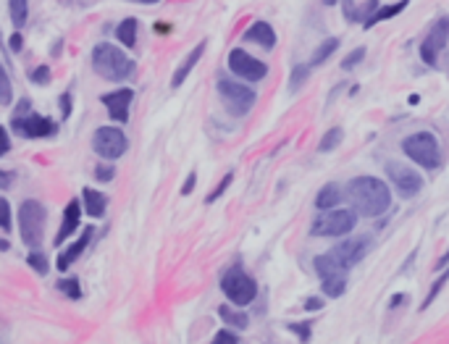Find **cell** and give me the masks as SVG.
<instances>
[{"label": "cell", "instance_id": "cell-26", "mask_svg": "<svg viewBox=\"0 0 449 344\" xmlns=\"http://www.w3.org/2000/svg\"><path fill=\"white\" fill-rule=\"evenodd\" d=\"M342 140H344V131L339 129V126L328 129L326 134H323V140L318 142V153H331V150H336L342 145Z\"/></svg>", "mask_w": 449, "mask_h": 344}, {"label": "cell", "instance_id": "cell-6", "mask_svg": "<svg viewBox=\"0 0 449 344\" xmlns=\"http://www.w3.org/2000/svg\"><path fill=\"white\" fill-rule=\"evenodd\" d=\"M218 98L223 103V108L229 111L231 116H247V111H253L255 95L253 87H247L242 82H234V79H226V76H221L218 79Z\"/></svg>", "mask_w": 449, "mask_h": 344}, {"label": "cell", "instance_id": "cell-9", "mask_svg": "<svg viewBox=\"0 0 449 344\" xmlns=\"http://www.w3.org/2000/svg\"><path fill=\"white\" fill-rule=\"evenodd\" d=\"M316 273L321 276V284H323V292L328 297H342L344 289H347V268H342L339 263H334L331 255H318L316 258Z\"/></svg>", "mask_w": 449, "mask_h": 344}, {"label": "cell", "instance_id": "cell-40", "mask_svg": "<svg viewBox=\"0 0 449 344\" xmlns=\"http://www.w3.org/2000/svg\"><path fill=\"white\" fill-rule=\"evenodd\" d=\"M3 231H6V234L11 231V203H9V197H3Z\"/></svg>", "mask_w": 449, "mask_h": 344}, {"label": "cell", "instance_id": "cell-18", "mask_svg": "<svg viewBox=\"0 0 449 344\" xmlns=\"http://www.w3.org/2000/svg\"><path fill=\"white\" fill-rule=\"evenodd\" d=\"M92 234H95V229H92V226H87L82 237L76 239L74 245L66 247L64 253L58 255V268H61V270H69V268H71V263L76 260V258H79V255H82L84 250H87V245L92 242Z\"/></svg>", "mask_w": 449, "mask_h": 344}, {"label": "cell", "instance_id": "cell-13", "mask_svg": "<svg viewBox=\"0 0 449 344\" xmlns=\"http://www.w3.org/2000/svg\"><path fill=\"white\" fill-rule=\"evenodd\" d=\"M11 126L26 137V140H42V137H53L58 131V123L48 116H40V113H29V116H21V118H14Z\"/></svg>", "mask_w": 449, "mask_h": 344}, {"label": "cell", "instance_id": "cell-33", "mask_svg": "<svg viewBox=\"0 0 449 344\" xmlns=\"http://www.w3.org/2000/svg\"><path fill=\"white\" fill-rule=\"evenodd\" d=\"M231 181H234V171H229V173H226V176H223V179L218 181V187H216V189H213V192H211V195L205 197V203H208V205L216 203V200H218V197L223 195V192H226V187H229Z\"/></svg>", "mask_w": 449, "mask_h": 344}, {"label": "cell", "instance_id": "cell-46", "mask_svg": "<svg viewBox=\"0 0 449 344\" xmlns=\"http://www.w3.org/2000/svg\"><path fill=\"white\" fill-rule=\"evenodd\" d=\"M156 32L158 34H171V24H166V21H158V24H156Z\"/></svg>", "mask_w": 449, "mask_h": 344}, {"label": "cell", "instance_id": "cell-48", "mask_svg": "<svg viewBox=\"0 0 449 344\" xmlns=\"http://www.w3.org/2000/svg\"><path fill=\"white\" fill-rule=\"evenodd\" d=\"M11 184V171H3V189H9Z\"/></svg>", "mask_w": 449, "mask_h": 344}, {"label": "cell", "instance_id": "cell-39", "mask_svg": "<svg viewBox=\"0 0 449 344\" xmlns=\"http://www.w3.org/2000/svg\"><path fill=\"white\" fill-rule=\"evenodd\" d=\"M21 48H24V37H21V32H14L9 37V50H14V53H21Z\"/></svg>", "mask_w": 449, "mask_h": 344}, {"label": "cell", "instance_id": "cell-11", "mask_svg": "<svg viewBox=\"0 0 449 344\" xmlns=\"http://www.w3.org/2000/svg\"><path fill=\"white\" fill-rule=\"evenodd\" d=\"M368 250H370V239L368 237H350V239H344V242L331 247L328 255L334 258V263H339L342 268L350 270L352 265H358V263L365 258Z\"/></svg>", "mask_w": 449, "mask_h": 344}, {"label": "cell", "instance_id": "cell-10", "mask_svg": "<svg viewBox=\"0 0 449 344\" xmlns=\"http://www.w3.org/2000/svg\"><path fill=\"white\" fill-rule=\"evenodd\" d=\"M229 69H231V74H237L239 79H245V82H261V79L268 76V66L263 64V61H258V58H253L242 48L229 53Z\"/></svg>", "mask_w": 449, "mask_h": 344}, {"label": "cell", "instance_id": "cell-37", "mask_svg": "<svg viewBox=\"0 0 449 344\" xmlns=\"http://www.w3.org/2000/svg\"><path fill=\"white\" fill-rule=\"evenodd\" d=\"M113 176H116L113 166H98V168H95V179L98 181H111Z\"/></svg>", "mask_w": 449, "mask_h": 344}, {"label": "cell", "instance_id": "cell-21", "mask_svg": "<svg viewBox=\"0 0 449 344\" xmlns=\"http://www.w3.org/2000/svg\"><path fill=\"white\" fill-rule=\"evenodd\" d=\"M82 200H84V211H87V216H92V218H100V216L106 213V195H100L98 189H90L84 187L82 189Z\"/></svg>", "mask_w": 449, "mask_h": 344}, {"label": "cell", "instance_id": "cell-29", "mask_svg": "<svg viewBox=\"0 0 449 344\" xmlns=\"http://www.w3.org/2000/svg\"><path fill=\"white\" fill-rule=\"evenodd\" d=\"M311 64H300V66H294V71H292V79H289V87H292L294 92L300 90L305 84V79H308V74H311Z\"/></svg>", "mask_w": 449, "mask_h": 344}, {"label": "cell", "instance_id": "cell-12", "mask_svg": "<svg viewBox=\"0 0 449 344\" xmlns=\"http://www.w3.org/2000/svg\"><path fill=\"white\" fill-rule=\"evenodd\" d=\"M447 40H449V19H436L433 26L428 29V34L423 37V42H420V48H418L423 64L436 66V56L441 53V48H447Z\"/></svg>", "mask_w": 449, "mask_h": 344}, {"label": "cell", "instance_id": "cell-19", "mask_svg": "<svg viewBox=\"0 0 449 344\" xmlns=\"http://www.w3.org/2000/svg\"><path fill=\"white\" fill-rule=\"evenodd\" d=\"M245 40H253L255 45H261L263 50H273L276 48V32L268 21H253L250 29L245 32Z\"/></svg>", "mask_w": 449, "mask_h": 344}, {"label": "cell", "instance_id": "cell-30", "mask_svg": "<svg viewBox=\"0 0 449 344\" xmlns=\"http://www.w3.org/2000/svg\"><path fill=\"white\" fill-rule=\"evenodd\" d=\"M26 263H29V265H32V268L37 270L40 276H45V273L50 270L48 258H45V253H40V250H32V253L26 255Z\"/></svg>", "mask_w": 449, "mask_h": 344}, {"label": "cell", "instance_id": "cell-28", "mask_svg": "<svg viewBox=\"0 0 449 344\" xmlns=\"http://www.w3.org/2000/svg\"><path fill=\"white\" fill-rule=\"evenodd\" d=\"M447 281H449V268L444 270V273H441V279H436L433 281V287L428 289V297H425L423 300V305H420V310H425V308H428V305H433V300H436V297H439V292L444 287H447Z\"/></svg>", "mask_w": 449, "mask_h": 344}, {"label": "cell", "instance_id": "cell-25", "mask_svg": "<svg viewBox=\"0 0 449 344\" xmlns=\"http://www.w3.org/2000/svg\"><path fill=\"white\" fill-rule=\"evenodd\" d=\"M9 14H11L14 26L21 32V26H24L26 19H29V0H9Z\"/></svg>", "mask_w": 449, "mask_h": 344}, {"label": "cell", "instance_id": "cell-36", "mask_svg": "<svg viewBox=\"0 0 449 344\" xmlns=\"http://www.w3.org/2000/svg\"><path fill=\"white\" fill-rule=\"evenodd\" d=\"M211 344H239V339H237V334H231L229 328H223V331H218V334L213 336Z\"/></svg>", "mask_w": 449, "mask_h": 344}, {"label": "cell", "instance_id": "cell-22", "mask_svg": "<svg viewBox=\"0 0 449 344\" xmlns=\"http://www.w3.org/2000/svg\"><path fill=\"white\" fill-rule=\"evenodd\" d=\"M137 29H139V21L134 16L123 19L121 24L116 26V37L121 42L123 48H134L137 45Z\"/></svg>", "mask_w": 449, "mask_h": 344}, {"label": "cell", "instance_id": "cell-16", "mask_svg": "<svg viewBox=\"0 0 449 344\" xmlns=\"http://www.w3.org/2000/svg\"><path fill=\"white\" fill-rule=\"evenodd\" d=\"M205 48H208V42L203 40V42H197L195 48L189 50V56L184 58V61H181V66H179V69H176V71H173V79H171V87H173V90H179L181 84L187 82V76L192 74V71H195L197 61H200V58H203Z\"/></svg>", "mask_w": 449, "mask_h": 344}, {"label": "cell", "instance_id": "cell-47", "mask_svg": "<svg viewBox=\"0 0 449 344\" xmlns=\"http://www.w3.org/2000/svg\"><path fill=\"white\" fill-rule=\"evenodd\" d=\"M444 265H449V250H447V253H444V255H441V258H439V263H436V270H441V268H444Z\"/></svg>", "mask_w": 449, "mask_h": 344}, {"label": "cell", "instance_id": "cell-8", "mask_svg": "<svg viewBox=\"0 0 449 344\" xmlns=\"http://www.w3.org/2000/svg\"><path fill=\"white\" fill-rule=\"evenodd\" d=\"M126 148H129V140L118 126H100L92 134V150L106 161H118L126 153Z\"/></svg>", "mask_w": 449, "mask_h": 344}, {"label": "cell", "instance_id": "cell-27", "mask_svg": "<svg viewBox=\"0 0 449 344\" xmlns=\"http://www.w3.org/2000/svg\"><path fill=\"white\" fill-rule=\"evenodd\" d=\"M218 315L223 320H226V323H229V326H234V328H247V315L245 313H239V310H231L229 305H221L218 308Z\"/></svg>", "mask_w": 449, "mask_h": 344}, {"label": "cell", "instance_id": "cell-5", "mask_svg": "<svg viewBox=\"0 0 449 344\" xmlns=\"http://www.w3.org/2000/svg\"><path fill=\"white\" fill-rule=\"evenodd\" d=\"M358 223V216L350 208H334V211H321L313 221V237H344L350 234Z\"/></svg>", "mask_w": 449, "mask_h": 344}, {"label": "cell", "instance_id": "cell-49", "mask_svg": "<svg viewBox=\"0 0 449 344\" xmlns=\"http://www.w3.org/2000/svg\"><path fill=\"white\" fill-rule=\"evenodd\" d=\"M126 3H139V6H153L158 0H126Z\"/></svg>", "mask_w": 449, "mask_h": 344}, {"label": "cell", "instance_id": "cell-34", "mask_svg": "<svg viewBox=\"0 0 449 344\" xmlns=\"http://www.w3.org/2000/svg\"><path fill=\"white\" fill-rule=\"evenodd\" d=\"M365 58V48H358V50H352L350 56H344V61H342V69L344 71H350V69H355V66L360 64Z\"/></svg>", "mask_w": 449, "mask_h": 344}, {"label": "cell", "instance_id": "cell-1", "mask_svg": "<svg viewBox=\"0 0 449 344\" xmlns=\"http://www.w3.org/2000/svg\"><path fill=\"white\" fill-rule=\"evenodd\" d=\"M347 200H350L352 211H358L360 216L376 218L384 216L392 205V189L389 184L376 176H358V179L347 181Z\"/></svg>", "mask_w": 449, "mask_h": 344}, {"label": "cell", "instance_id": "cell-2", "mask_svg": "<svg viewBox=\"0 0 449 344\" xmlns=\"http://www.w3.org/2000/svg\"><path fill=\"white\" fill-rule=\"evenodd\" d=\"M92 69H95V74L108 79V82H123L134 74L137 64L121 48H116L111 42H100L92 50Z\"/></svg>", "mask_w": 449, "mask_h": 344}, {"label": "cell", "instance_id": "cell-15", "mask_svg": "<svg viewBox=\"0 0 449 344\" xmlns=\"http://www.w3.org/2000/svg\"><path fill=\"white\" fill-rule=\"evenodd\" d=\"M131 100H134V90L123 87V90H113V92H108V95H103V98H100V103L108 108V116H111L113 121L126 123V121H129Z\"/></svg>", "mask_w": 449, "mask_h": 344}, {"label": "cell", "instance_id": "cell-41", "mask_svg": "<svg viewBox=\"0 0 449 344\" xmlns=\"http://www.w3.org/2000/svg\"><path fill=\"white\" fill-rule=\"evenodd\" d=\"M344 6H342V11H344V19L347 21H358V11H355V3L352 0H342Z\"/></svg>", "mask_w": 449, "mask_h": 344}, {"label": "cell", "instance_id": "cell-38", "mask_svg": "<svg viewBox=\"0 0 449 344\" xmlns=\"http://www.w3.org/2000/svg\"><path fill=\"white\" fill-rule=\"evenodd\" d=\"M58 106H61V116H64V118H69V116H71V95H69V92H64V95H61V100H58Z\"/></svg>", "mask_w": 449, "mask_h": 344}, {"label": "cell", "instance_id": "cell-45", "mask_svg": "<svg viewBox=\"0 0 449 344\" xmlns=\"http://www.w3.org/2000/svg\"><path fill=\"white\" fill-rule=\"evenodd\" d=\"M321 308H323V300H316V297H311L305 303V310H321Z\"/></svg>", "mask_w": 449, "mask_h": 344}, {"label": "cell", "instance_id": "cell-42", "mask_svg": "<svg viewBox=\"0 0 449 344\" xmlns=\"http://www.w3.org/2000/svg\"><path fill=\"white\" fill-rule=\"evenodd\" d=\"M289 328H292L294 334H300V339H303V342H308V339H311V323H303V326H297V323H289Z\"/></svg>", "mask_w": 449, "mask_h": 344}, {"label": "cell", "instance_id": "cell-3", "mask_svg": "<svg viewBox=\"0 0 449 344\" xmlns=\"http://www.w3.org/2000/svg\"><path fill=\"white\" fill-rule=\"evenodd\" d=\"M402 153L418 163L420 168H439L441 166V150H439V142L433 137L431 131H415V134H410L402 140Z\"/></svg>", "mask_w": 449, "mask_h": 344}, {"label": "cell", "instance_id": "cell-43", "mask_svg": "<svg viewBox=\"0 0 449 344\" xmlns=\"http://www.w3.org/2000/svg\"><path fill=\"white\" fill-rule=\"evenodd\" d=\"M0 137H3V153H0V156H9V153H11V134H9V129H0Z\"/></svg>", "mask_w": 449, "mask_h": 344}, {"label": "cell", "instance_id": "cell-32", "mask_svg": "<svg viewBox=\"0 0 449 344\" xmlns=\"http://www.w3.org/2000/svg\"><path fill=\"white\" fill-rule=\"evenodd\" d=\"M58 289H61L64 295L71 297V300H79V297H82V289H79V279H61V281H58Z\"/></svg>", "mask_w": 449, "mask_h": 344}, {"label": "cell", "instance_id": "cell-24", "mask_svg": "<svg viewBox=\"0 0 449 344\" xmlns=\"http://www.w3.org/2000/svg\"><path fill=\"white\" fill-rule=\"evenodd\" d=\"M336 48H339V40H336V37H328V40L321 42L318 48H316V53H313V58H311V66H313V69H316V66H323V64H326L328 58L336 53Z\"/></svg>", "mask_w": 449, "mask_h": 344}, {"label": "cell", "instance_id": "cell-14", "mask_svg": "<svg viewBox=\"0 0 449 344\" xmlns=\"http://www.w3.org/2000/svg\"><path fill=\"white\" fill-rule=\"evenodd\" d=\"M386 173H389V181H392L394 189H397L402 197H413L423 189V176L418 171H413L410 166L386 163Z\"/></svg>", "mask_w": 449, "mask_h": 344}, {"label": "cell", "instance_id": "cell-20", "mask_svg": "<svg viewBox=\"0 0 449 344\" xmlns=\"http://www.w3.org/2000/svg\"><path fill=\"white\" fill-rule=\"evenodd\" d=\"M339 203H342V189H339V184H334V181L323 184L321 192L316 195V208H318V211H334Z\"/></svg>", "mask_w": 449, "mask_h": 344}, {"label": "cell", "instance_id": "cell-23", "mask_svg": "<svg viewBox=\"0 0 449 344\" xmlns=\"http://www.w3.org/2000/svg\"><path fill=\"white\" fill-rule=\"evenodd\" d=\"M410 6V0H400V3H389V6H381V9L373 14V16L365 21V29H370V26H376L378 21H389V19H394L397 14H402V11Z\"/></svg>", "mask_w": 449, "mask_h": 344}, {"label": "cell", "instance_id": "cell-44", "mask_svg": "<svg viewBox=\"0 0 449 344\" xmlns=\"http://www.w3.org/2000/svg\"><path fill=\"white\" fill-rule=\"evenodd\" d=\"M195 184H197V176H195V173H189L187 181H184V187H181V195H189V192L195 189Z\"/></svg>", "mask_w": 449, "mask_h": 344}, {"label": "cell", "instance_id": "cell-4", "mask_svg": "<svg viewBox=\"0 0 449 344\" xmlns=\"http://www.w3.org/2000/svg\"><path fill=\"white\" fill-rule=\"evenodd\" d=\"M45 205L37 200H24L19 208V234L29 250L42 247V231H45Z\"/></svg>", "mask_w": 449, "mask_h": 344}, {"label": "cell", "instance_id": "cell-17", "mask_svg": "<svg viewBox=\"0 0 449 344\" xmlns=\"http://www.w3.org/2000/svg\"><path fill=\"white\" fill-rule=\"evenodd\" d=\"M79 218H82L79 200H71L64 211V221H61V229H58V234H56V245H64L66 239L71 237L74 231H76V226H79Z\"/></svg>", "mask_w": 449, "mask_h": 344}, {"label": "cell", "instance_id": "cell-35", "mask_svg": "<svg viewBox=\"0 0 449 344\" xmlns=\"http://www.w3.org/2000/svg\"><path fill=\"white\" fill-rule=\"evenodd\" d=\"M29 79H32L34 84H48L50 79H53V74H50V66H37L32 74H29Z\"/></svg>", "mask_w": 449, "mask_h": 344}, {"label": "cell", "instance_id": "cell-7", "mask_svg": "<svg viewBox=\"0 0 449 344\" xmlns=\"http://www.w3.org/2000/svg\"><path fill=\"white\" fill-rule=\"evenodd\" d=\"M221 289H223V295L229 297L234 305H250L255 300V295H258V284H255V279L242 265H231L223 273Z\"/></svg>", "mask_w": 449, "mask_h": 344}, {"label": "cell", "instance_id": "cell-31", "mask_svg": "<svg viewBox=\"0 0 449 344\" xmlns=\"http://www.w3.org/2000/svg\"><path fill=\"white\" fill-rule=\"evenodd\" d=\"M6 56V53H3ZM9 56H6V69H3V92H0V106H11V74H9Z\"/></svg>", "mask_w": 449, "mask_h": 344}]
</instances>
